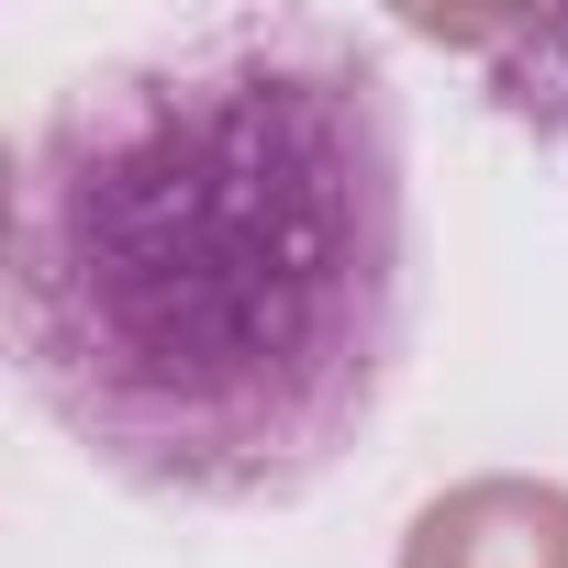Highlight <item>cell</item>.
Segmentation results:
<instances>
[{"mask_svg": "<svg viewBox=\"0 0 568 568\" xmlns=\"http://www.w3.org/2000/svg\"><path fill=\"white\" fill-rule=\"evenodd\" d=\"M402 34L446 45L457 68H479V101L513 134H535L546 156H568V12H501V23H479V12H402Z\"/></svg>", "mask_w": 568, "mask_h": 568, "instance_id": "obj_2", "label": "cell"}, {"mask_svg": "<svg viewBox=\"0 0 568 568\" xmlns=\"http://www.w3.org/2000/svg\"><path fill=\"white\" fill-rule=\"evenodd\" d=\"M413 123L335 12H201L79 68L12 168L23 402L134 501H313L413 357Z\"/></svg>", "mask_w": 568, "mask_h": 568, "instance_id": "obj_1", "label": "cell"}]
</instances>
